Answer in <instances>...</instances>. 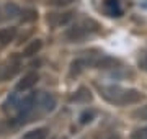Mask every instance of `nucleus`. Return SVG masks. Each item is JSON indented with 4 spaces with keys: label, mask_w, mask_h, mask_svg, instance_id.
I'll return each mask as SVG.
<instances>
[{
    "label": "nucleus",
    "mask_w": 147,
    "mask_h": 139,
    "mask_svg": "<svg viewBox=\"0 0 147 139\" xmlns=\"http://www.w3.org/2000/svg\"><path fill=\"white\" fill-rule=\"evenodd\" d=\"M100 95L105 98L108 103L113 105H134L139 103L144 98L139 90L136 88H123L119 85H101L100 88Z\"/></svg>",
    "instance_id": "nucleus-1"
},
{
    "label": "nucleus",
    "mask_w": 147,
    "mask_h": 139,
    "mask_svg": "<svg viewBox=\"0 0 147 139\" xmlns=\"http://www.w3.org/2000/svg\"><path fill=\"white\" fill-rule=\"evenodd\" d=\"M98 28H100L98 23L93 22V20H82V22H77L72 28H69L65 31V39L69 43H77V41H82L84 38L96 33Z\"/></svg>",
    "instance_id": "nucleus-2"
},
{
    "label": "nucleus",
    "mask_w": 147,
    "mask_h": 139,
    "mask_svg": "<svg viewBox=\"0 0 147 139\" xmlns=\"http://www.w3.org/2000/svg\"><path fill=\"white\" fill-rule=\"evenodd\" d=\"M34 108H39L41 111L49 113L56 108V98H54L51 93H46V92H41L39 95L34 98Z\"/></svg>",
    "instance_id": "nucleus-3"
},
{
    "label": "nucleus",
    "mask_w": 147,
    "mask_h": 139,
    "mask_svg": "<svg viewBox=\"0 0 147 139\" xmlns=\"http://www.w3.org/2000/svg\"><path fill=\"white\" fill-rule=\"evenodd\" d=\"M18 70H20V61L16 57L8 59L7 62H3V64L0 65V82L8 80V79L13 77Z\"/></svg>",
    "instance_id": "nucleus-4"
},
{
    "label": "nucleus",
    "mask_w": 147,
    "mask_h": 139,
    "mask_svg": "<svg viewBox=\"0 0 147 139\" xmlns=\"http://www.w3.org/2000/svg\"><path fill=\"white\" fill-rule=\"evenodd\" d=\"M72 18H74L72 11H65V13H49L46 18V22L49 26L57 28V26H62V25H67L69 22H72Z\"/></svg>",
    "instance_id": "nucleus-5"
},
{
    "label": "nucleus",
    "mask_w": 147,
    "mask_h": 139,
    "mask_svg": "<svg viewBox=\"0 0 147 139\" xmlns=\"http://www.w3.org/2000/svg\"><path fill=\"white\" fill-rule=\"evenodd\" d=\"M103 10L108 16H121L123 15V8H121L119 0H105L103 2Z\"/></svg>",
    "instance_id": "nucleus-6"
},
{
    "label": "nucleus",
    "mask_w": 147,
    "mask_h": 139,
    "mask_svg": "<svg viewBox=\"0 0 147 139\" xmlns=\"http://www.w3.org/2000/svg\"><path fill=\"white\" fill-rule=\"evenodd\" d=\"M36 82H38V74L36 72H30V74H26L18 84H16V90H20V92L30 90L31 87L36 85Z\"/></svg>",
    "instance_id": "nucleus-7"
},
{
    "label": "nucleus",
    "mask_w": 147,
    "mask_h": 139,
    "mask_svg": "<svg viewBox=\"0 0 147 139\" xmlns=\"http://www.w3.org/2000/svg\"><path fill=\"white\" fill-rule=\"evenodd\" d=\"M16 36V28H0V46H8Z\"/></svg>",
    "instance_id": "nucleus-8"
},
{
    "label": "nucleus",
    "mask_w": 147,
    "mask_h": 139,
    "mask_svg": "<svg viewBox=\"0 0 147 139\" xmlns=\"http://www.w3.org/2000/svg\"><path fill=\"white\" fill-rule=\"evenodd\" d=\"M41 48H42V41L41 39H33L31 43L23 49V56H25V57H31V56H34V54L39 53Z\"/></svg>",
    "instance_id": "nucleus-9"
},
{
    "label": "nucleus",
    "mask_w": 147,
    "mask_h": 139,
    "mask_svg": "<svg viewBox=\"0 0 147 139\" xmlns=\"http://www.w3.org/2000/svg\"><path fill=\"white\" fill-rule=\"evenodd\" d=\"M70 100H72V102H82V103L90 102V100H92V93H90L88 88H85V87H80L79 90H77L72 96H70Z\"/></svg>",
    "instance_id": "nucleus-10"
},
{
    "label": "nucleus",
    "mask_w": 147,
    "mask_h": 139,
    "mask_svg": "<svg viewBox=\"0 0 147 139\" xmlns=\"http://www.w3.org/2000/svg\"><path fill=\"white\" fill-rule=\"evenodd\" d=\"M47 134H49L47 128H36V129H31V131L25 133L23 139H46Z\"/></svg>",
    "instance_id": "nucleus-11"
},
{
    "label": "nucleus",
    "mask_w": 147,
    "mask_h": 139,
    "mask_svg": "<svg viewBox=\"0 0 147 139\" xmlns=\"http://www.w3.org/2000/svg\"><path fill=\"white\" fill-rule=\"evenodd\" d=\"M95 139H121V136L113 131H101L95 134Z\"/></svg>",
    "instance_id": "nucleus-12"
},
{
    "label": "nucleus",
    "mask_w": 147,
    "mask_h": 139,
    "mask_svg": "<svg viewBox=\"0 0 147 139\" xmlns=\"http://www.w3.org/2000/svg\"><path fill=\"white\" fill-rule=\"evenodd\" d=\"M132 116L136 118V119H141V121H147V103L144 107L137 108L136 111L132 113Z\"/></svg>",
    "instance_id": "nucleus-13"
},
{
    "label": "nucleus",
    "mask_w": 147,
    "mask_h": 139,
    "mask_svg": "<svg viewBox=\"0 0 147 139\" xmlns=\"http://www.w3.org/2000/svg\"><path fill=\"white\" fill-rule=\"evenodd\" d=\"M36 18H38L36 10H23V13H21V20L23 22H33Z\"/></svg>",
    "instance_id": "nucleus-14"
},
{
    "label": "nucleus",
    "mask_w": 147,
    "mask_h": 139,
    "mask_svg": "<svg viewBox=\"0 0 147 139\" xmlns=\"http://www.w3.org/2000/svg\"><path fill=\"white\" fill-rule=\"evenodd\" d=\"M80 123L82 124H87V123H90L92 119H93V111H84L82 115H80Z\"/></svg>",
    "instance_id": "nucleus-15"
},
{
    "label": "nucleus",
    "mask_w": 147,
    "mask_h": 139,
    "mask_svg": "<svg viewBox=\"0 0 147 139\" xmlns=\"http://www.w3.org/2000/svg\"><path fill=\"white\" fill-rule=\"evenodd\" d=\"M139 65H141L142 70H146L147 72V49L146 51H142L141 56H139Z\"/></svg>",
    "instance_id": "nucleus-16"
},
{
    "label": "nucleus",
    "mask_w": 147,
    "mask_h": 139,
    "mask_svg": "<svg viewBox=\"0 0 147 139\" xmlns=\"http://www.w3.org/2000/svg\"><path fill=\"white\" fill-rule=\"evenodd\" d=\"M132 139H147V128L134 131V133H132Z\"/></svg>",
    "instance_id": "nucleus-17"
},
{
    "label": "nucleus",
    "mask_w": 147,
    "mask_h": 139,
    "mask_svg": "<svg viewBox=\"0 0 147 139\" xmlns=\"http://www.w3.org/2000/svg\"><path fill=\"white\" fill-rule=\"evenodd\" d=\"M5 11H7L10 16H15L16 13H18V8H16L13 3H7V5H5Z\"/></svg>",
    "instance_id": "nucleus-18"
},
{
    "label": "nucleus",
    "mask_w": 147,
    "mask_h": 139,
    "mask_svg": "<svg viewBox=\"0 0 147 139\" xmlns=\"http://www.w3.org/2000/svg\"><path fill=\"white\" fill-rule=\"evenodd\" d=\"M75 0H53V5L56 7H64V5H69V3H72Z\"/></svg>",
    "instance_id": "nucleus-19"
}]
</instances>
